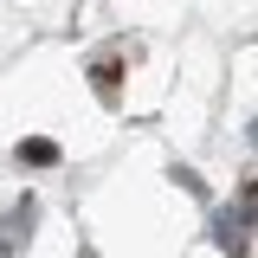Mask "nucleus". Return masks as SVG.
Listing matches in <instances>:
<instances>
[{"instance_id": "f257e3e1", "label": "nucleus", "mask_w": 258, "mask_h": 258, "mask_svg": "<svg viewBox=\"0 0 258 258\" xmlns=\"http://www.w3.org/2000/svg\"><path fill=\"white\" fill-rule=\"evenodd\" d=\"M20 161H32V168H58V142L32 136V142H20Z\"/></svg>"}, {"instance_id": "7ed1b4c3", "label": "nucleus", "mask_w": 258, "mask_h": 258, "mask_svg": "<svg viewBox=\"0 0 258 258\" xmlns=\"http://www.w3.org/2000/svg\"><path fill=\"white\" fill-rule=\"evenodd\" d=\"M0 258H7V252H0Z\"/></svg>"}, {"instance_id": "f03ea898", "label": "nucleus", "mask_w": 258, "mask_h": 258, "mask_svg": "<svg viewBox=\"0 0 258 258\" xmlns=\"http://www.w3.org/2000/svg\"><path fill=\"white\" fill-rule=\"evenodd\" d=\"M91 78H97V97H103V103H116V64H97Z\"/></svg>"}]
</instances>
